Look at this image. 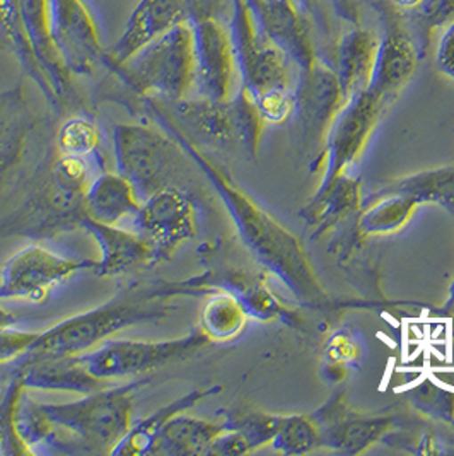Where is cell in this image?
Returning a JSON list of instances; mask_svg holds the SVG:
<instances>
[{"instance_id": "obj_24", "label": "cell", "mask_w": 454, "mask_h": 456, "mask_svg": "<svg viewBox=\"0 0 454 456\" xmlns=\"http://www.w3.org/2000/svg\"><path fill=\"white\" fill-rule=\"evenodd\" d=\"M180 118L207 141L219 145H239L238 117L232 98L215 102L207 98L182 100L176 103Z\"/></svg>"}, {"instance_id": "obj_29", "label": "cell", "mask_w": 454, "mask_h": 456, "mask_svg": "<svg viewBox=\"0 0 454 456\" xmlns=\"http://www.w3.org/2000/svg\"><path fill=\"white\" fill-rule=\"evenodd\" d=\"M418 204L403 195L379 191L372 206L366 208L359 219V229L366 236H386L409 224Z\"/></svg>"}, {"instance_id": "obj_27", "label": "cell", "mask_w": 454, "mask_h": 456, "mask_svg": "<svg viewBox=\"0 0 454 456\" xmlns=\"http://www.w3.org/2000/svg\"><path fill=\"white\" fill-rule=\"evenodd\" d=\"M28 130V104L18 86L0 94V180L21 158Z\"/></svg>"}, {"instance_id": "obj_1", "label": "cell", "mask_w": 454, "mask_h": 456, "mask_svg": "<svg viewBox=\"0 0 454 456\" xmlns=\"http://www.w3.org/2000/svg\"><path fill=\"white\" fill-rule=\"evenodd\" d=\"M150 378L104 387L63 403H40L22 395L18 431L33 455H109L134 422V394Z\"/></svg>"}, {"instance_id": "obj_25", "label": "cell", "mask_w": 454, "mask_h": 456, "mask_svg": "<svg viewBox=\"0 0 454 456\" xmlns=\"http://www.w3.org/2000/svg\"><path fill=\"white\" fill-rule=\"evenodd\" d=\"M361 208V183L345 173L323 180L310 206L303 208V217L310 226L330 228Z\"/></svg>"}, {"instance_id": "obj_34", "label": "cell", "mask_w": 454, "mask_h": 456, "mask_svg": "<svg viewBox=\"0 0 454 456\" xmlns=\"http://www.w3.org/2000/svg\"><path fill=\"white\" fill-rule=\"evenodd\" d=\"M390 428L388 419H355L351 422L340 420L331 428V443L345 453H361L377 441Z\"/></svg>"}, {"instance_id": "obj_22", "label": "cell", "mask_w": 454, "mask_h": 456, "mask_svg": "<svg viewBox=\"0 0 454 456\" xmlns=\"http://www.w3.org/2000/svg\"><path fill=\"white\" fill-rule=\"evenodd\" d=\"M219 387L212 388H195L188 394L182 395L180 398L166 403L165 407L145 415L142 419H137L132 422L126 435L118 441V444L111 450L109 455L115 456H142L150 455L154 443L159 433L163 431L166 422L173 419L174 415L188 412L193 409L199 402L206 400L210 395L219 394Z\"/></svg>"}, {"instance_id": "obj_37", "label": "cell", "mask_w": 454, "mask_h": 456, "mask_svg": "<svg viewBox=\"0 0 454 456\" xmlns=\"http://www.w3.org/2000/svg\"><path fill=\"white\" fill-rule=\"evenodd\" d=\"M325 353H327L328 364H338V366L347 368L349 362L357 359L359 346L349 333L338 332L330 337V340L325 347Z\"/></svg>"}, {"instance_id": "obj_12", "label": "cell", "mask_w": 454, "mask_h": 456, "mask_svg": "<svg viewBox=\"0 0 454 456\" xmlns=\"http://www.w3.org/2000/svg\"><path fill=\"white\" fill-rule=\"evenodd\" d=\"M388 102L372 93L371 89L352 96L344 103L325 134L323 180L345 173L347 167L361 156Z\"/></svg>"}, {"instance_id": "obj_30", "label": "cell", "mask_w": 454, "mask_h": 456, "mask_svg": "<svg viewBox=\"0 0 454 456\" xmlns=\"http://www.w3.org/2000/svg\"><path fill=\"white\" fill-rule=\"evenodd\" d=\"M383 191L403 193L420 204H437L454 214V167H441L400 180Z\"/></svg>"}, {"instance_id": "obj_33", "label": "cell", "mask_w": 454, "mask_h": 456, "mask_svg": "<svg viewBox=\"0 0 454 456\" xmlns=\"http://www.w3.org/2000/svg\"><path fill=\"white\" fill-rule=\"evenodd\" d=\"M100 126L85 117H72L57 134V147L65 156L96 158L101 147Z\"/></svg>"}, {"instance_id": "obj_19", "label": "cell", "mask_w": 454, "mask_h": 456, "mask_svg": "<svg viewBox=\"0 0 454 456\" xmlns=\"http://www.w3.org/2000/svg\"><path fill=\"white\" fill-rule=\"evenodd\" d=\"M345 100L338 83L335 69L321 62L314 63L311 69L299 74V84L296 87V108L299 110L304 124L312 130H328L331 120L340 111Z\"/></svg>"}, {"instance_id": "obj_36", "label": "cell", "mask_w": 454, "mask_h": 456, "mask_svg": "<svg viewBox=\"0 0 454 456\" xmlns=\"http://www.w3.org/2000/svg\"><path fill=\"white\" fill-rule=\"evenodd\" d=\"M38 332H24L14 327H0V366L21 359L33 346Z\"/></svg>"}, {"instance_id": "obj_11", "label": "cell", "mask_w": 454, "mask_h": 456, "mask_svg": "<svg viewBox=\"0 0 454 456\" xmlns=\"http://www.w3.org/2000/svg\"><path fill=\"white\" fill-rule=\"evenodd\" d=\"M376 9L381 29L371 84L368 89L390 103L410 83L422 52L405 26L403 16L394 7L383 0L376 4Z\"/></svg>"}, {"instance_id": "obj_14", "label": "cell", "mask_w": 454, "mask_h": 456, "mask_svg": "<svg viewBox=\"0 0 454 456\" xmlns=\"http://www.w3.org/2000/svg\"><path fill=\"white\" fill-rule=\"evenodd\" d=\"M256 28L273 43L299 74L318 62L310 28L292 0H247Z\"/></svg>"}, {"instance_id": "obj_28", "label": "cell", "mask_w": 454, "mask_h": 456, "mask_svg": "<svg viewBox=\"0 0 454 456\" xmlns=\"http://www.w3.org/2000/svg\"><path fill=\"white\" fill-rule=\"evenodd\" d=\"M249 314L241 301L229 290L208 294L200 312V330L210 342H227L245 330Z\"/></svg>"}, {"instance_id": "obj_9", "label": "cell", "mask_w": 454, "mask_h": 456, "mask_svg": "<svg viewBox=\"0 0 454 456\" xmlns=\"http://www.w3.org/2000/svg\"><path fill=\"white\" fill-rule=\"evenodd\" d=\"M195 50V89L200 98L226 102L234 96L238 74L234 46L224 24L200 0H190Z\"/></svg>"}, {"instance_id": "obj_10", "label": "cell", "mask_w": 454, "mask_h": 456, "mask_svg": "<svg viewBox=\"0 0 454 456\" xmlns=\"http://www.w3.org/2000/svg\"><path fill=\"white\" fill-rule=\"evenodd\" d=\"M132 229L149 243L156 264L165 262L195 238V206L182 188L169 185L142 200L137 216L132 219Z\"/></svg>"}, {"instance_id": "obj_38", "label": "cell", "mask_w": 454, "mask_h": 456, "mask_svg": "<svg viewBox=\"0 0 454 456\" xmlns=\"http://www.w3.org/2000/svg\"><path fill=\"white\" fill-rule=\"evenodd\" d=\"M437 67L442 74L454 79V21L446 26V31L439 43Z\"/></svg>"}, {"instance_id": "obj_3", "label": "cell", "mask_w": 454, "mask_h": 456, "mask_svg": "<svg viewBox=\"0 0 454 456\" xmlns=\"http://www.w3.org/2000/svg\"><path fill=\"white\" fill-rule=\"evenodd\" d=\"M165 301L156 296L154 286L118 292L101 306L76 313L36 333L33 346L21 359L89 353L101 346L104 340L111 338L113 333L122 332L134 325L163 320L167 314Z\"/></svg>"}, {"instance_id": "obj_16", "label": "cell", "mask_w": 454, "mask_h": 456, "mask_svg": "<svg viewBox=\"0 0 454 456\" xmlns=\"http://www.w3.org/2000/svg\"><path fill=\"white\" fill-rule=\"evenodd\" d=\"M11 366V376H16L26 390L87 395L109 385L87 370L81 355L31 357Z\"/></svg>"}, {"instance_id": "obj_26", "label": "cell", "mask_w": 454, "mask_h": 456, "mask_svg": "<svg viewBox=\"0 0 454 456\" xmlns=\"http://www.w3.org/2000/svg\"><path fill=\"white\" fill-rule=\"evenodd\" d=\"M279 417L256 414V412H238L227 415L224 431L210 446L208 455H247L253 450L272 443L277 431Z\"/></svg>"}, {"instance_id": "obj_5", "label": "cell", "mask_w": 454, "mask_h": 456, "mask_svg": "<svg viewBox=\"0 0 454 456\" xmlns=\"http://www.w3.org/2000/svg\"><path fill=\"white\" fill-rule=\"evenodd\" d=\"M210 344L200 329L178 338L134 340L108 338L89 353L81 354L84 364L96 378L111 383L115 379L139 378L169 364L185 361Z\"/></svg>"}, {"instance_id": "obj_35", "label": "cell", "mask_w": 454, "mask_h": 456, "mask_svg": "<svg viewBox=\"0 0 454 456\" xmlns=\"http://www.w3.org/2000/svg\"><path fill=\"white\" fill-rule=\"evenodd\" d=\"M318 429L303 415L279 417L277 431L272 439L275 452L284 455H303L318 444Z\"/></svg>"}, {"instance_id": "obj_8", "label": "cell", "mask_w": 454, "mask_h": 456, "mask_svg": "<svg viewBox=\"0 0 454 456\" xmlns=\"http://www.w3.org/2000/svg\"><path fill=\"white\" fill-rule=\"evenodd\" d=\"M94 267L96 260L72 258L40 243L26 245L0 269V299L40 305L70 277Z\"/></svg>"}, {"instance_id": "obj_32", "label": "cell", "mask_w": 454, "mask_h": 456, "mask_svg": "<svg viewBox=\"0 0 454 456\" xmlns=\"http://www.w3.org/2000/svg\"><path fill=\"white\" fill-rule=\"evenodd\" d=\"M26 388L16 376L0 396V455H33L18 431V407Z\"/></svg>"}, {"instance_id": "obj_15", "label": "cell", "mask_w": 454, "mask_h": 456, "mask_svg": "<svg viewBox=\"0 0 454 456\" xmlns=\"http://www.w3.org/2000/svg\"><path fill=\"white\" fill-rule=\"evenodd\" d=\"M190 18V0H141L126 22L125 33L104 55L113 70L130 61L145 45Z\"/></svg>"}, {"instance_id": "obj_20", "label": "cell", "mask_w": 454, "mask_h": 456, "mask_svg": "<svg viewBox=\"0 0 454 456\" xmlns=\"http://www.w3.org/2000/svg\"><path fill=\"white\" fill-rule=\"evenodd\" d=\"M142 200L134 185L120 173L100 171L83 199V214L93 221L122 226L137 216Z\"/></svg>"}, {"instance_id": "obj_13", "label": "cell", "mask_w": 454, "mask_h": 456, "mask_svg": "<svg viewBox=\"0 0 454 456\" xmlns=\"http://www.w3.org/2000/svg\"><path fill=\"white\" fill-rule=\"evenodd\" d=\"M48 24L53 45L70 74H91L104 62L103 46L83 0H48Z\"/></svg>"}, {"instance_id": "obj_18", "label": "cell", "mask_w": 454, "mask_h": 456, "mask_svg": "<svg viewBox=\"0 0 454 456\" xmlns=\"http://www.w3.org/2000/svg\"><path fill=\"white\" fill-rule=\"evenodd\" d=\"M77 224L98 243L100 258L96 260V267L93 270L98 277L118 275L128 270L156 264L154 251L137 231L103 224L89 219L84 214H81Z\"/></svg>"}, {"instance_id": "obj_4", "label": "cell", "mask_w": 454, "mask_h": 456, "mask_svg": "<svg viewBox=\"0 0 454 456\" xmlns=\"http://www.w3.org/2000/svg\"><path fill=\"white\" fill-rule=\"evenodd\" d=\"M113 72L134 93L178 103L195 87V50L190 20L145 45Z\"/></svg>"}, {"instance_id": "obj_7", "label": "cell", "mask_w": 454, "mask_h": 456, "mask_svg": "<svg viewBox=\"0 0 454 456\" xmlns=\"http://www.w3.org/2000/svg\"><path fill=\"white\" fill-rule=\"evenodd\" d=\"M229 31L243 89L253 100L270 93L296 91L290 81L289 59L256 28L247 0H231Z\"/></svg>"}, {"instance_id": "obj_21", "label": "cell", "mask_w": 454, "mask_h": 456, "mask_svg": "<svg viewBox=\"0 0 454 456\" xmlns=\"http://www.w3.org/2000/svg\"><path fill=\"white\" fill-rule=\"evenodd\" d=\"M379 46V33L355 26L336 43V77L344 100L366 91L371 84L372 70Z\"/></svg>"}, {"instance_id": "obj_2", "label": "cell", "mask_w": 454, "mask_h": 456, "mask_svg": "<svg viewBox=\"0 0 454 456\" xmlns=\"http://www.w3.org/2000/svg\"><path fill=\"white\" fill-rule=\"evenodd\" d=\"M149 113L159 122L161 128L167 132L174 142L185 151L186 156L202 169L210 185L219 193L227 212L236 226L239 238L251 255L267 269L277 275L294 296L303 301H316L323 297V289L318 282L314 270L311 269L308 256L299 241L273 221L263 208H258L247 193H243L215 167L206 154L193 144L185 134L173 124V120L159 110L158 104H147Z\"/></svg>"}, {"instance_id": "obj_23", "label": "cell", "mask_w": 454, "mask_h": 456, "mask_svg": "<svg viewBox=\"0 0 454 456\" xmlns=\"http://www.w3.org/2000/svg\"><path fill=\"white\" fill-rule=\"evenodd\" d=\"M223 431L224 424L182 412L166 422L163 431L154 443L150 455H208L210 446Z\"/></svg>"}, {"instance_id": "obj_31", "label": "cell", "mask_w": 454, "mask_h": 456, "mask_svg": "<svg viewBox=\"0 0 454 456\" xmlns=\"http://www.w3.org/2000/svg\"><path fill=\"white\" fill-rule=\"evenodd\" d=\"M403 18H410L418 26L422 50L429 45L431 33L454 21V0H386Z\"/></svg>"}, {"instance_id": "obj_6", "label": "cell", "mask_w": 454, "mask_h": 456, "mask_svg": "<svg viewBox=\"0 0 454 456\" xmlns=\"http://www.w3.org/2000/svg\"><path fill=\"white\" fill-rule=\"evenodd\" d=\"M111 145L117 173L134 185L141 200L171 185L180 145L167 132L141 124L115 125Z\"/></svg>"}, {"instance_id": "obj_39", "label": "cell", "mask_w": 454, "mask_h": 456, "mask_svg": "<svg viewBox=\"0 0 454 456\" xmlns=\"http://www.w3.org/2000/svg\"><path fill=\"white\" fill-rule=\"evenodd\" d=\"M16 325V320H14V314L12 313L4 310L0 306V327H14Z\"/></svg>"}, {"instance_id": "obj_17", "label": "cell", "mask_w": 454, "mask_h": 456, "mask_svg": "<svg viewBox=\"0 0 454 456\" xmlns=\"http://www.w3.org/2000/svg\"><path fill=\"white\" fill-rule=\"evenodd\" d=\"M22 31L42 77L43 91L50 100L70 94V72L53 45L48 24V0H20Z\"/></svg>"}]
</instances>
